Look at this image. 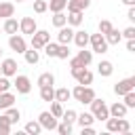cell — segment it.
Instances as JSON below:
<instances>
[{"instance_id": "obj_22", "label": "cell", "mask_w": 135, "mask_h": 135, "mask_svg": "<svg viewBox=\"0 0 135 135\" xmlns=\"http://www.w3.org/2000/svg\"><path fill=\"white\" fill-rule=\"evenodd\" d=\"M23 57H25V61H27L30 65H36V63L40 61V51H36V49H25V51H23Z\"/></svg>"}, {"instance_id": "obj_32", "label": "cell", "mask_w": 135, "mask_h": 135, "mask_svg": "<svg viewBox=\"0 0 135 135\" xmlns=\"http://www.w3.org/2000/svg\"><path fill=\"white\" fill-rule=\"evenodd\" d=\"M76 110H72V108H68V110H63V114H61V118L59 120H63V122H70V124H74L76 122Z\"/></svg>"}, {"instance_id": "obj_45", "label": "cell", "mask_w": 135, "mask_h": 135, "mask_svg": "<svg viewBox=\"0 0 135 135\" xmlns=\"http://www.w3.org/2000/svg\"><path fill=\"white\" fill-rule=\"evenodd\" d=\"M127 51L129 53H135V38H129L127 40Z\"/></svg>"}, {"instance_id": "obj_21", "label": "cell", "mask_w": 135, "mask_h": 135, "mask_svg": "<svg viewBox=\"0 0 135 135\" xmlns=\"http://www.w3.org/2000/svg\"><path fill=\"white\" fill-rule=\"evenodd\" d=\"M13 103H15V95H13L11 91H2V93H0V110L11 108Z\"/></svg>"}, {"instance_id": "obj_41", "label": "cell", "mask_w": 135, "mask_h": 135, "mask_svg": "<svg viewBox=\"0 0 135 135\" xmlns=\"http://www.w3.org/2000/svg\"><path fill=\"white\" fill-rule=\"evenodd\" d=\"M46 11H49V4H46V0H34V13L42 15V13H46Z\"/></svg>"}, {"instance_id": "obj_15", "label": "cell", "mask_w": 135, "mask_h": 135, "mask_svg": "<svg viewBox=\"0 0 135 135\" xmlns=\"http://www.w3.org/2000/svg\"><path fill=\"white\" fill-rule=\"evenodd\" d=\"M108 110H110V116H114V118H122V116H127V112H129V108H127L122 101H114L112 105H108Z\"/></svg>"}, {"instance_id": "obj_17", "label": "cell", "mask_w": 135, "mask_h": 135, "mask_svg": "<svg viewBox=\"0 0 135 135\" xmlns=\"http://www.w3.org/2000/svg\"><path fill=\"white\" fill-rule=\"evenodd\" d=\"M15 15V4L11 0H0V19L13 17Z\"/></svg>"}, {"instance_id": "obj_8", "label": "cell", "mask_w": 135, "mask_h": 135, "mask_svg": "<svg viewBox=\"0 0 135 135\" xmlns=\"http://www.w3.org/2000/svg\"><path fill=\"white\" fill-rule=\"evenodd\" d=\"M129 91H135V76L122 78V80H118V82L114 84V93H116L118 97H122V95L129 93Z\"/></svg>"}, {"instance_id": "obj_14", "label": "cell", "mask_w": 135, "mask_h": 135, "mask_svg": "<svg viewBox=\"0 0 135 135\" xmlns=\"http://www.w3.org/2000/svg\"><path fill=\"white\" fill-rule=\"evenodd\" d=\"M65 19H68V25L70 27H78L82 23V19H84V11H68Z\"/></svg>"}, {"instance_id": "obj_11", "label": "cell", "mask_w": 135, "mask_h": 135, "mask_svg": "<svg viewBox=\"0 0 135 135\" xmlns=\"http://www.w3.org/2000/svg\"><path fill=\"white\" fill-rule=\"evenodd\" d=\"M59 32H57V42L59 44H70L72 42V38H74V27H70L68 23L65 25H61V27H57Z\"/></svg>"}, {"instance_id": "obj_12", "label": "cell", "mask_w": 135, "mask_h": 135, "mask_svg": "<svg viewBox=\"0 0 135 135\" xmlns=\"http://www.w3.org/2000/svg\"><path fill=\"white\" fill-rule=\"evenodd\" d=\"M0 68H2V76H8V78H13L15 74H17V61L13 59V57H6V59H2V63H0Z\"/></svg>"}, {"instance_id": "obj_40", "label": "cell", "mask_w": 135, "mask_h": 135, "mask_svg": "<svg viewBox=\"0 0 135 135\" xmlns=\"http://www.w3.org/2000/svg\"><path fill=\"white\" fill-rule=\"evenodd\" d=\"M112 27H114V25H112V21H108V19H101V21H99V25H97V32L105 36V34H108Z\"/></svg>"}, {"instance_id": "obj_48", "label": "cell", "mask_w": 135, "mask_h": 135, "mask_svg": "<svg viewBox=\"0 0 135 135\" xmlns=\"http://www.w3.org/2000/svg\"><path fill=\"white\" fill-rule=\"evenodd\" d=\"M122 4H127V6H135V0H122Z\"/></svg>"}, {"instance_id": "obj_44", "label": "cell", "mask_w": 135, "mask_h": 135, "mask_svg": "<svg viewBox=\"0 0 135 135\" xmlns=\"http://www.w3.org/2000/svg\"><path fill=\"white\" fill-rule=\"evenodd\" d=\"M120 36H122V38H127V40H129V38H135V27H133V25L124 27V30L120 32Z\"/></svg>"}, {"instance_id": "obj_39", "label": "cell", "mask_w": 135, "mask_h": 135, "mask_svg": "<svg viewBox=\"0 0 135 135\" xmlns=\"http://www.w3.org/2000/svg\"><path fill=\"white\" fill-rule=\"evenodd\" d=\"M55 131H57L59 135H70V133H72V124H70V122H63V120H61V122H57Z\"/></svg>"}, {"instance_id": "obj_50", "label": "cell", "mask_w": 135, "mask_h": 135, "mask_svg": "<svg viewBox=\"0 0 135 135\" xmlns=\"http://www.w3.org/2000/svg\"><path fill=\"white\" fill-rule=\"evenodd\" d=\"M17 2H23V0H17Z\"/></svg>"}, {"instance_id": "obj_7", "label": "cell", "mask_w": 135, "mask_h": 135, "mask_svg": "<svg viewBox=\"0 0 135 135\" xmlns=\"http://www.w3.org/2000/svg\"><path fill=\"white\" fill-rule=\"evenodd\" d=\"M8 46H11V51H15V53L23 55V51L27 49L25 36H23V34H11V36H8Z\"/></svg>"}, {"instance_id": "obj_3", "label": "cell", "mask_w": 135, "mask_h": 135, "mask_svg": "<svg viewBox=\"0 0 135 135\" xmlns=\"http://www.w3.org/2000/svg\"><path fill=\"white\" fill-rule=\"evenodd\" d=\"M89 44H91V51L93 53H97V55H103V53H108V42H105V36L103 34H89Z\"/></svg>"}, {"instance_id": "obj_36", "label": "cell", "mask_w": 135, "mask_h": 135, "mask_svg": "<svg viewBox=\"0 0 135 135\" xmlns=\"http://www.w3.org/2000/svg\"><path fill=\"white\" fill-rule=\"evenodd\" d=\"M11 129H13L11 120L2 114V116H0V135H8V133H11Z\"/></svg>"}, {"instance_id": "obj_27", "label": "cell", "mask_w": 135, "mask_h": 135, "mask_svg": "<svg viewBox=\"0 0 135 135\" xmlns=\"http://www.w3.org/2000/svg\"><path fill=\"white\" fill-rule=\"evenodd\" d=\"M36 84H38V86H46V84H55V76H53L51 72H42V74L38 76V80H36Z\"/></svg>"}, {"instance_id": "obj_49", "label": "cell", "mask_w": 135, "mask_h": 135, "mask_svg": "<svg viewBox=\"0 0 135 135\" xmlns=\"http://www.w3.org/2000/svg\"><path fill=\"white\" fill-rule=\"evenodd\" d=\"M0 76H2V68H0Z\"/></svg>"}, {"instance_id": "obj_9", "label": "cell", "mask_w": 135, "mask_h": 135, "mask_svg": "<svg viewBox=\"0 0 135 135\" xmlns=\"http://www.w3.org/2000/svg\"><path fill=\"white\" fill-rule=\"evenodd\" d=\"M38 122H40L42 131H44V129H46V131H55V127H57L59 118H55L49 110H44V112H40V114H38Z\"/></svg>"}, {"instance_id": "obj_29", "label": "cell", "mask_w": 135, "mask_h": 135, "mask_svg": "<svg viewBox=\"0 0 135 135\" xmlns=\"http://www.w3.org/2000/svg\"><path fill=\"white\" fill-rule=\"evenodd\" d=\"M120 40H122V36H120V32L114 30V27L105 34V42H108V44H120Z\"/></svg>"}, {"instance_id": "obj_18", "label": "cell", "mask_w": 135, "mask_h": 135, "mask_svg": "<svg viewBox=\"0 0 135 135\" xmlns=\"http://www.w3.org/2000/svg\"><path fill=\"white\" fill-rule=\"evenodd\" d=\"M2 30L11 36V34H17L19 32V21L15 19V17H6L4 19V23H2Z\"/></svg>"}, {"instance_id": "obj_26", "label": "cell", "mask_w": 135, "mask_h": 135, "mask_svg": "<svg viewBox=\"0 0 135 135\" xmlns=\"http://www.w3.org/2000/svg\"><path fill=\"white\" fill-rule=\"evenodd\" d=\"M23 131H25L27 135H38V133H42V127H40L38 120H30V122H25Z\"/></svg>"}, {"instance_id": "obj_10", "label": "cell", "mask_w": 135, "mask_h": 135, "mask_svg": "<svg viewBox=\"0 0 135 135\" xmlns=\"http://www.w3.org/2000/svg\"><path fill=\"white\" fill-rule=\"evenodd\" d=\"M36 30H38V25H36V19H34V17H21V19H19V34L32 36Z\"/></svg>"}, {"instance_id": "obj_38", "label": "cell", "mask_w": 135, "mask_h": 135, "mask_svg": "<svg viewBox=\"0 0 135 135\" xmlns=\"http://www.w3.org/2000/svg\"><path fill=\"white\" fill-rule=\"evenodd\" d=\"M122 103L131 110V108H135V91H129V93H124L122 95Z\"/></svg>"}, {"instance_id": "obj_6", "label": "cell", "mask_w": 135, "mask_h": 135, "mask_svg": "<svg viewBox=\"0 0 135 135\" xmlns=\"http://www.w3.org/2000/svg\"><path fill=\"white\" fill-rule=\"evenodd\" d=\"M49 40H51V34H49V30H36V32L32 34V49H36V51H42V46H44Z\"/></svg>"}, {"instance_id": "obj_46", "label": "cell", "mask_w": 135, "mask_h": 135, "mask_svg": "<svg viewBox=\"0 0 135 135\" xmlns=\"http://www.w3.org/2000/svg\"><path fill=\"white\" fill-rule=\"evenodd\" d=\"M127 19H129V21H135V6H129V11H127Z\"/></svg>"}, {"instance_id": "obj_28", "label": "cell", "mask_w": 135, "mask_h": 135, "mask_svg": "<svg viewBox=\"0 0 135 135\" xmlns=\"http://www.w3.org/2000/svg\"><path fill=\"white\" fill-rule=\"evenodd\" d=\"M4 116L11 120V124H15V122H19V120H21V112H19L17 108H13V105L4 110Z\"/></svg>"}, {"instance_id": "obj_34", "label": "cell", "mask_w": 135, "mask_h": 135, "mask_svg": "<svg viewBox=\"0 0 135 135\" xmlns=\"http://www.w3.org/2000/svg\"><path fill=\"white\" fill-rule=\"evenodd\" d=\"M63 110H65V108H63V103H59V101H55V99L51 101V110H49V112H51V114H53L55 118H61Z\"/></svg>"}, {"instance_id": "obj_1", "label": "cell", "mask_w": 135, "mask_h": 135, "mask_svg": "<svg viewBox=\"0 0 135 135\" xmlns=\"http://www.w3.org/2000/svg\"><path fill=\"white\" fill-rule=\"evenodd\" d=\"M72 97L78 101V103H82V105H89L91 101H93V97H95V91H93V86L91 84H76L74 89H72Z\"/></svg>"}, {"instance_id": "obj_33", "label": "cell", "mask_w": 135, "mask_h": 135, "mask_svg": "<svg viewBox=\"0 0 135 135\" xmlns=\"http://www.w3.org/2000/svg\"><path fill=\"white\" fill-rule=\"evenodd\" d=\"M65 2L68 0H51L46 4H49V11L51 13H59V11H65Z\"/></svg>"}, {"instance_id": "obj_23", "label": "cell", "mask_w": 135, "mask_h": 135, "mask_svg": "<svg viewBox=\"0 0 135 135\" xmlns=\"http://www.w3.org/2000/svg\"><path fill=\"white\" fill-rule=\"evenodd\" d=\"M76 59H78L82 65H86V68H89V65H91V61H93V51H86V46H84V49H80V51H78Z\"/></svg>"}, {"instance_id": "obj_37", "label": "cell", "mask_w": 135, "mask_h": 135, "mask_svg": "<svg viewBox=\"0 0 135 135\" xmlns=\"http://www.w3.org/2000/svg\"><path fill=\"white\" fill-rule=\"evenodd\" d=\"M72 51H70V44H59L57 46V59H70Z\"/></svg>"}, {"instance_id": "obj_20", "label": "cell", "mask_w": 135, "mask_h": 135, "mask_svg": "<svg viewBox=\"0 0 135 135\" xmlns=\"http://www.w3.org/2000/svg\"><path fill=\"white\" fill-rule=\"evenodd\" d=\"M89 4H91V0H68L65 8L68 11H84V8H89Z\"/></svg>"}, {"instance_id": "obj_42", "label": "cell", "mask_w": 135, "mask_h": 135, "mask_svg": "<svg viewBox=\"0 0 135 135\" xmlns=\"http://www.w3.org/2000/svg\"><path fill=\"white\" fill-rule=\"evenodd\" d=\"M118 133H131V122L122 116V118H118Z\"/></svg>"}, {"instance_id": "obj_19", "label": "cell", "mask_w": 135, "mask_h": 135, "mask_svg": "<svg viewBox=\"0 0 135 135\" xmlns=\"http://www.w3.org/2000/svg\"><path fill=\"white\" fill-rule=\"evenodd\" d=\"M70 99H72V91H70L68 86H59V89H55V101L65 103V101H70Z\"/></svg>"}, {"instance_id": "obj_24", "label": "cell", "mask_w": 135, "mask_h": 135, "mask_svg": "<svg viewBox=\"0 0 135 135\" xmlns=\"http://www.w3.org/2000/svg\"><path fill=\"white\" fill-rule=\"evenodd\" d=\"M40 99L42 101H53L55 99V86L53 84H46V86H40Z\"/></svg>"}, {"instance_id": "obj_25", "label": "cell", "mask_w": 135, "mask_h": 135, "mask_svg": "<svg viewBox=\"0 0 135 135\" xmlns=\"http://www.w3.org/2000/svg\"><path fill=\"white\" fill-rule=\"evenodd\" d=\"M76 122H78L80 127H89V124L95 122V116H93L91 112H80V114H76Z\"/></svg>"}, {"instance_id": "obj_2", "label": "cell", "mask_w": 135, "mask_h": 135, "mask_svg": "<svg viewBox=\"0 0 135 135\" xmlns=\"http://www.w3.org/2000/svg\"><path fill=\"white\" fill-rule=\"evenodd\" d=\"M89 105H91V114L95 116V120H105V118L110 116V110H108V103H105L103 99H99L97 95L93 97V101H91Z\"/></svg>"}, {"instance_id": "obj_5", "label": "cell", "mask_w": 135, "mask_h": 135, "mask_svg": "<svg viewBox=\"0 0 135 135\" xmlns=\"http://www.w3.org/2000/svg\"><path fill=\"white\" fill-rule=\"evenodd\" d=\"M13 78H15V80H13V86L17 89L19 95H27V93L32 91V80H30V76H25V74H15Z\"/></svg>"}, {"instance_id": "obj_43", "label": "cell", "mask_w": 135, "mask_h": 135, "mask_svg": "<svg viewBox=\"0 0 135 135\" xmlns=\"http://www.w3.org/2000/svg\"><path fill=\"white\" fill-rule=\"evenodd\" d=\"M11 86H13V82L8 80V76H0V93L2 91H11Z\"/></svg>"}, {"instance_id": "obj_4", "label": "cell", "mask_w": 135, "mask_h": 135, "mask_svg": "<svg viewBox=\"0 0 135 135\" xmlns=\"http://www.w3.org/2000/svg\"><path fill=\"white\" fill-rule=\"evenodd\" d=\"M70 74L76 78V82L78 84H93V72L89 70V68H84V65H80V68H70Z\"/></svg>"}, {"instance_id": "obj_31", "label": "cell", "mask_w": 135, "mask_h": 135, "mask_svg": "<svg viewBox=\"0 0 135 135\" xmlns=\"http://www.w3.org/2000/svg\"><path fill=\"white\" fill-rule=\"evenodd\" d=\"M51 23H53L55 27H61V25H65V23H68V19H65V13H63V11H59V13H53V19H51Z\"/></svg>"}, {"instance_id": "obj_51", "label": "cell", "mask_w": 135, "mask_h": 135, "mask_svg": "<svg viewBox=\"0 0 135 135\" xmlns=\"http://www.w3.org/2000/svg\"><path fill=\"white\" fill-rule=\"evenodd\" d=\"M0 55H2V49H0Z\"/></svg>"}, {"instance_id": "obj_16", "label": "cell", "mask_w": 135, "mask_h": 135, "mask_svg": "<svg viewBox=\"0 0 135 135\" xmlns=\"http://www.w3.org/2000/svg\"><path fill=\"white\" fill-rule=\"evenodd\" d=\"M97 74H99V76H103V78L112 76V74H114V63H112V61H108V59H101V61L97 63Z\"/></svg>"}, {"instance_id": "obj_47", "label": "cell", "mask_w": 135, "mask_h": 135, "mask_svg": "<svg viewBox=\"0 0 135 135\" xmlns=\"http://www.w3.org/2000/svg\"><path fill=\"white\" fill-rule=\"evenodd\" d=\"M82 135H95V129H93V124H89V127H82Z\"/></svg>"}, {"instance_id": "obj_35", "label": "cell", "mask_w": 135, "mask_h": 135, "mask_svg": "<svg viewBox=\"0 0 135 135\" xmlns=\"http://www.w3.org/2000/svg\"><path fill=\"white\" fill-rule=\"evenodd\" d=\"M103 122H105V129H108V133H118V118H114V116H108Z\"/></svg>"}, {"instance_id": "obj_13", "label": "cell", "mask_w": 135, "mask_h": 135, "mask_svg": "<svg viewBox=\"0 0 135 135\" xmlns=\"http://www.w3.org/2000/svg\"><path fill=\"white\" fill-rule=\"evenodd\" d=\"M72 42H74L78 49L89 46V32H86V30H74V38H72Z\"/></svg>"}, {"instance_id": "obj_30", "label": "cell", "mask_w": 135, "mask_h": 135, "mask_svg": "<svg viewBox=\"0 0 135 135\" xmlns=\"http://www.w3.org/2000/svg\"><path fill=\"white\" fill-rule=\"evenodd\" d=\"M57 46H59V42H46L44 46H42V51H44V55L51 59V57H57Z\"/></svg>"}]
</instances>
